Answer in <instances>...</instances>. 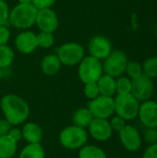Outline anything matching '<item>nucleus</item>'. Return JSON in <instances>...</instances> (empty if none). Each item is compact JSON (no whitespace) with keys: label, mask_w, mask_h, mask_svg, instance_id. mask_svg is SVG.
Listing matches in <instances>:
<instances>
[{"label":"nucleus","mask_w":157,"mask_h":158,"mask_svg":"<svg viewBox=\"0 0 157 158\" xmlns=\"http://www.w3.org/2000/svg\"><path fill=\"white\" fill-rule=\"evenodd\" d=\"M1 110L5 118L13 126L25 122L30 115V107L26 101L16 94H6L1 99Z\"/></svg>","instance_id":"1"},{"label":"nucleus","mask_w":157,"mask_h":158,"mask_svg":"<svg viewBox=\"0 0 157 158\" xmlns=\"http://www.w3.org/2000/svg\"><path fill=\"white\" fill-rule=\"evenodd\" d=\"M37 13L32 4H18L9 11L8 22L17 29H29L35 24Z\"/></svg>","instance_id":"2"},{"label":"nucleus","mask_w":157,"mask_h":158,"mask_svg":"<svg viewBox=\"0 0 157 158\" xmlns=\"http://www.w3.org/2000/svg\"><path fill=\"white\" fill-rule=\"evenodd\" d=\"M59 141L61 145L66 149H81L88 141V133L85 129L71 125L61 131L59 134Z\"/></svg>","instance_id":"3"},{"label":"nucleus","mask_w":157,"mask_h":158,"mask_svg":"<svg viewBox=\"0 0 157 158\" xmlns=\"http://www.w3.org/2000/svg\"><path fill=\"white\" fill-rule=\"evenodd\" d=\"M115 100V113L123 119L132 120L138 117L140 102L131 94H118Z\"/></svg>","instance_id":"4"},{"label":"nucleus","mask_w":157,"mask_h":158,"mask_svg":"<svg viewBox=\"0 0 157 158\" xmlns=\"http://www.w3.org/2000/svg\"><path fill=\"white\" fill-rule=\"evenodd\" d=\"M103 73V64L100 60L92 56H84V58L79 64V78L84 84L97 82Z\"/></svg>","instance_id":"5"},{"label":"nucleus","mask_w":157,"mask_h":158,"mask_svg":"<svg viewBox=\"0 0 157 158\" xmlns=\"http://www.w3.org/2000/svg\"><path fill=\"white\" fill-rule=\"evenodd\" d=\"M84 48L81 44L75 42L66 43L57 49V57L62 65L75 66L81 63L84 58Z\"/></svg>","instance_id":"6"},{"label":"nucleus","mask_w":157,"mask_h":158,"mask_svg":"<svg viewBox=\"0 0 157 158\" xmlns=\"http://www.w3.org/2000/svg\"><path fill=\"white\" fill-rule=\"evenodd\" d=\"M128 56L121 50H115L105 59L103 64V69L105 74H107L114 78L121 77L126 70L128 64Z\"/></svg>","instance_id":"7"},{"label":"nucleus","mask_w":157,"mask_h":158,"mask_svg":"<svg viewBox=\"0 0 157 158\" xmlns=\"http://www.w3.org/2000/svg\"><path fill=\"white\" fill-rule=\"evenodd\" d=\"M87 107L94 118L107 119L115 113V100L110 96L99 95L95 99L90 100Z\"/></svg>","instance_id":"8"},{"label":"nucleus","mask_w":157,"mask_h":158,"mask_svg":"<svg viewBox=\"0 0 157 158\" xmlns=\"http://www.w3.org/2000/svg\"><path fill=\"white\" fill-rule=\"evenodd\" d=\"M154 93V83L152 79L144 74L131 80L130 94L139 101L145 102L151 99Z\"/></svg>","instance_id":"9"},{"label":"nucleus","mask_w":157,"mask_h":158,"mask_svg":"<svg viewBox=\"0 0 157 158\" xmlns=\"http://www.w3.org/2000/svg\"><path fill=\"white\" fill-rule=\"evenodd\" d=\"M35 23L41 31L54 33L58 28L59 21L56 11L50 7L38 10Z\"/></svg>","instance_id":"10"},{"label":"nucleus","mask_w":157,"mask_h":158,"mask_svg":"<svg viewBox=\"0 0 157 158\" xmlns=\"http://www.w3.org/2000/svg\"><path fill=\"white\" fill-rule=\"evenodd\" d=\"M119 139L123 147L129 152H136L142 146V136L139 131L131 126L126 125L119 132Z\"/></svg>","instance_id":"11"},{"label":"nucleus","mask_w":157,"mask_h":158,"mask_svg":"<svg viewBox=\"0 0 157 158\" xmlns=\"http://www.w3.org/2000/svg\"><path fill=\"white\" fill-rule=\"evenodd\" d=\"M92 56L98 60H105L112 52V45L110 41L103 35H96L93 37L88 45Z\"/></svg>","instance_id":"12"},{"label":"nucleus","mask_w":157,"mask_h":158,"mask_svg":"<svg viewBox=\"0 0 157 158\" xmlns=\"http://www.w3.org/2000/svg\"><path fill=\"white\" fill-rule=\"evenodd\" d=\"M138 117L146 128H157V102L148 100L140 105Z\"/></svg>","instance_id":"13"},{"label":"nucleus","mask_w":157,"mask_h":158,"mask_svg":"<svg viewBox=\"0 0 157 158\" xmlns=\"http://www.w3.org/2000/svg\"><path fill=\"white\" fill-rule=\"evenodd\" d=\"M90 135L98 142H105L112 136L113 131L107 119L93 118L89 125Z\"/></svg>","instance_id":"14"},{"label":"nucleus","mask_w":157,"mask_h":158,"mask_svg":"<svg viewBox=\"0 0 157 158\" xmlns=\"http://www.w3.org/2000/svg\"><path fill=\"white\" fill-rule=\"evenodd\" d=\"M15 45L21 54H31L38 47L36 34L30 31L20 32L15 39Z\"/></svg>","instance_id":"15"},{"label":"nucleus","mask_w":157,"mask_h":158,"mask_svg":"<svg viewBox=\"0 0 157 158\" xmlns=\"http://www.w3.org/2000/svg\"><path fill=\"white\" fill-rule=\"evenodd\" d=\"M21 131L22 138L28 143H40L43 139V131L41 127L34 122L26 123Z\"/></svg>","instance_id":"16"},{"label":"nucleus","mask_w":157,"mask_h":158,"mask_svg":"<svg viewBox=\"0 0 157 158\" xmlns=\"http://www.w3.org/2000/svg\"><path fill=\"white\" fill-rule=\"evenodd\" d=\"M62 64L56 55L45 56L41 63V69L43 74L47 76L56 75L61 69Z\"/></svg>","instance_id":"17"},{"label":"nucleus","mask_w":157,"mask_h":158,"mask_svg":"<svg viewBox=\"0 0 157 158\" xmlns=\"http://www.w3.org/2000/svg\"><path fill=\"white\" fill-rule=\"evenodd\" d=\"M96 83L100 95L113 97V95L116 94V79L114 77H111L107 74H103Z\"/></svg>","instance_id":"18"},{"label":"nucleus","mask_w":157,"mask_h":158,"mask_svg":"<svg viewBox=\"0 0 157 158\" xmlns=\"http://www.w3.org/2000/svg\"><path fill=\"white\" fill-rule=\"evenodd\" d=\"M93 118H94L88 107H81L74 112L72 116V122L73 125L85 129L89 127Z\"/></svg>","instance_id":"19"},{"label":"nucleus","mask_w":157,"mask_h":158,"mask_svg":"<svg viewBox=\"0 0 157 158\" xmlns=\"http://www.w3.org/2000/svg\"><path fill=\"white\" fill-rule=\"evenodd\" d=\"M19 158H45V152L40 143H29L21 150Z\"/></svg>","instance_id":"20"},{"label":"nucleus","mask_w":157,"mask_h":158,"mask_svg":"<svg viewBox=\"0 0 157 158\" xmlns=\"http://www.w3.org/2000/svg\"><path fill=\"white\" fill-rule=\"evenodd\" d=\"M17 152V143L7 135L0 137V158H12Z\"/></svg>","instance_id":"21"},{"label":"nucleus","mask_w":157,"mask_h":158,"mask_svg":"<svg viewBox=\"0 0 157 158\" xmlns=\"http://www.w3.org/2000/svg\"><path fill=\"white\" fill-rule=\"evenodd\" d=\"M79 158H106L105 151L95 145H84L80 149Z\"/></svg>","instance_id":"22"},{"label":"nucleus","mask_w":157,"mask_h":158,"mask_svg":"<svg viewBox=\"0 0 157 158\" xmlns=\"http://www.w3.org/2000/svg\"><path fill=\"white\" fill-rule=\"evenodd\" d=\"M14 51L7 44L0 45V69L8 68L14 60Z\"/></svg>","instance_id":"23"},{"label":"nucleus","mask_w":157,"mask_h":158,"mask_svg":"<svg viewBox=\"0 0 157 158\" xmlns=\"http://www.w3.org/2000/svg\"><path fill=\"white\" fill-rule=\"evenodd\" d=\"M143 74L150 79H157V56L147 58L143 64Z\"/></svg>","instance_id":"24"},{"label":"nucleus","mask_w":157,"mask_h":158,"mask_svg":"<svg viewBox=\"0 0 157 158\" xmlns=\"http://www.w3.org/2000/svg\"><path fill=\"white\" fill-rule=\"evenodd\" d=\"M131 92V80L129 77H118L116 80V93L118 94H127Z\"/></svg>","instance_id":"25"},{"label":"nucleus","mask_w":157,"mask_h":158,"mask_svg":"<svg viewBox=\"0 0 157 158\" xmlns=\"http://www.w3.org/2000/svg\"><path fill=\"white\" fill-rule=\"evenodd\" d=\"M36 38L38 46L42 48H49L55 43V37L53 33L50 32L40 31L38 34H36Z\"/></svg>","instance_id":"26"},{"label":"nucleus","mask_w":157,"mask_h":158,"mask_svg":"<svg viewBox=\"0 0 157 158\" xmlns=\"http://www.w3.org/2000/svg\"><path fill=\"white\" fill-rule=\"evenodd\" d=\"M125 72L127 73L128 77L130 80H133L135 78H138L139 76H141L142 74H143V65H141L140 63H138L136 61H130L127 64Z\"/></svg>","instance_id":"27"},{"label":"nucleus","mask_w":157,"mask_h":158,"mask_svg":"<svg viewBox=\"0 0 157 158\" xmlns=\"http://www.w3.org/2000/svg\"><path fill=\"white\" fill-rule=\"evenodd\" d=\"M84 94L89 100H93L98 97L100 95V93H99L97 83L96 82L86 83L84 86Z\"/></svg>","instance_id":"28"},{"label":"nucleus","mask_w":157,"mask_h":158,"mask_svg":"<svg viewBox=\"0 0 157 158\" xmlns=\"http://www.w3.org/2000/svg\"><path fill=\"white\" fill-rule=\"evenodd\" d=\"M9 8L6 1L0 0V26H6L8 23Z\"/></svg>","instance_id":"29"},{"label":"nucleus","mask_w":157,"mask_h":158,"mask_svg":"<svg viewBox=\"0 0 157 158\" xmlns=\"http://www.w3.org/2000/svg\"><path fill=\"white\" fill-rule=\"evenodd\" d=\"M109 123H110V126L112 128V131H118V132L122 131L125 128V126L127 125L126 120L123 119L122 118L118 117V116L113 117L112 119L109 121Z\"/></svg>","instance_id":"30"},{"label":"nucleus","mask_w":157,"mask_h":158,"mask_svg":"<svg viewBox=\"0 0 157 158\" xmlns=\"http://www.w3.org/2000/svg\"><path fill=\"white\" fill-rule=\"evenodd\" d=\"M143 139L146 143L151 144L157 143V128H147L144 131Z\"/></svg>","instance_id":"31"},{"label":"nucleus","mask_w":157,"mask_h":158,"mask_svg":"<svg viewBox=\"0 0 157 158\" xmlns=\"http://www.w3.org/2000/svg\"><path fill=\"white\" fill-rule=\"evenodd\" d=\"M56 0H32L31 4L35 6L37 10L50 8Z\"/></svg>","instance_id":"32"},{"label":"nucleus","mask_w":157,"mask_h":158,"mask_svg":"<svg viewBox=\"0 0 157 158\" xmlns=\"http://www.w3.org/2000/svg\"><path fill=\"white\" fill-rule=\"evenodd\" d=\"M7 137L14 143H18L22 139V131L18 128H11L7 133Z\"/></svg>","instance_id":"33"},{"label":"nucleus","mask_w":157,"mask_h":158,"mask_svg":"<svg viewBox=\"0 0 157 158\" xmlns=\"http://www.w3.org/2000/svg\"><path fill=\"white\" fill-rule=\"evenodd\" d=\"M10 38V31L6 26H0V45L7 44Z\"/></svg>","instance_id":"34"},{"label":"nucleus","mask_w":157,"mask_h":158,"mask_svg":"<svg viewBox=\"0 0 157 158\" xmlns=\"http://www.w3.org/2000/svg\"><path fill=\"white\" fill-rule=\"evenodd\" d=\"M11 124L6 118H0V137L7 135L11 129Z\"/></svg>","instance_id":"35"},{"label":"nucleus","mask_w":157,"mask_h":158,"mask_svg":"<svg viewBox=\"0 0 157 158\" xmlns=\"http://www.w3.org/2000/svg\"><path fill=\"white\" fill-rule=\"evenodd\" d=\"M143 158H157V143L151 144L145 150Z\"/></svg>","instance_id":"36"},{"label":"nucleus","mask_w":157,"mask_h":158,"mask_svg":"<svg viewBox=\"0 0 157 158\" xmlns=\"http://www.w3.org/2000/svg\"><path fill=\"white\" fill-rule=\"evenodd\" d=\"M19 4H31L32 0H18Z\"/></svg>","instance_id":"37"},{"label":"nucleus","mask_w":157,"mask_h":158,"mask_svg":"<svg viewBox=\"0 0 157 158\" xmlns=\"http://www.w3.org/2000/svg\"><path fill=\"white\" fill-rule=\"evenodd\" d=\"M1 78H2V69H0V81H1Z\"/></svg>","instance_id":"38"},{"label":"nucleus","mask_w":157,"mask_h":158,"mask_svg":"<svg viewBox=\"0 0 157 158\" xmlns=\"http://www.w3.org/2000/svg\"><path fill=\"white\" fill-rule=\"evenodd\" d=\"M155 33H156V36H157V27H156V29H155Z\"/></svg>","instance_id":"39"},{"label":"nucleus","mask_w":157,"mask_h":158,"mask_svg":"<svg viewBox=\"0 0 157 158\" xmlns=\"http://www.w3.org/2000/svg\"><path fill=\"white\" fill-rule=\"evenodd\" d=\"M156 85H157V79H156Z\"/></svg>","instance_id":"40"}]
</instances>
